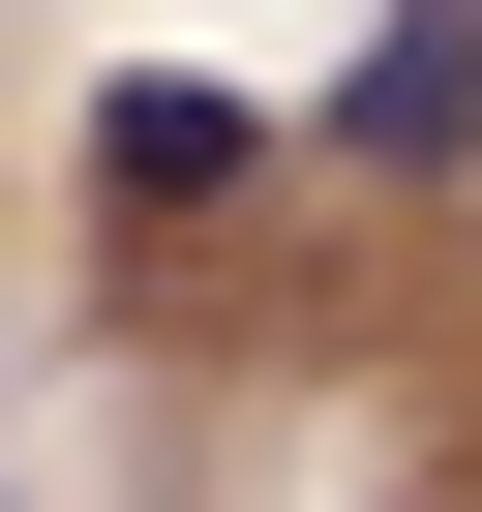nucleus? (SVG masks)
Returning <instances> with one entry per match:
<instances>
[{
	"instance_id": "f03ea898",
	"label": "nucleus",
	"mask_w": 482,
	"mask_h": 512,
	"mask_svg": "<svg viewBox=\"0 0 482 512\" xmlns=\"http://www.w3.org/2000/svg\"><path fill=\"white\" fill-rule=\"evenodd\" d=\"M211 181H241V91L121 61V91H91V211H211Z\"/></svg>"
},
{
	"instance_id": "f257e3e1",
	"label": "nucleus",
	"mask_w": 482,
	"mask_h": 512,
	"mask_svg": "<svg viewBox=\"0 0 482 512\" xmlns=\"http://www.w3.org/2000/svg\"><path fill=\"white\" fill-rule=\"evenodd\" d=\"M332 151H362V181H452V151H482V0H392V31L332 61Z\"/></svg>"
}]
</instances>
